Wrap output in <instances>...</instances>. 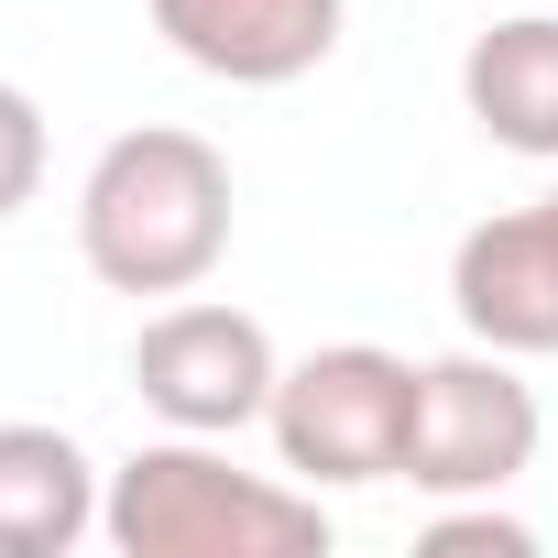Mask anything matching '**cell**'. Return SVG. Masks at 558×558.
Returning a JSON list of instances; mask_svg holds the SVG:
<instances>
[{
    "mask_svg": "<svg viewBox=\"0 0 558 558\" xmlns=\"http://www.w3.org/2000/svg\"><path fill=\"white\" fill-rule=\"evenodd\" d=\"M427 558H536V525L493 514V493H460L449 514H427Z\"/></svg>",
    "mask_w": 558,
    "mask_h": 558,
    "instance_id": "30bf717a",
    "label": "cell"
},
{
    "mask_svg": "<svg viewBox=\"0 0 558 558\" xmlns=\"http://www.w3.org/2000/svg\"><path fill=\"white\" fill-rule=\"evenodd\" d=\"M547 219H558V186H547Z\"/></svg>",
    "mask_w": 558,
    "mask_h": 558,
    "instance_id": "7c38bea8",
    "label": "cell"
},
{
    "mask_svg": "<svg viewBox=\"0 0 558 558\" xmlns=\"http://www.w3.org/2000/svg\"><path fill=\"white\" fill-rule=\"evenodd\" d=\"M460 110L482 121V143H504L525 165H558V12H514V23L471 34Z\"/></svg>",
    "mask_w": 558,
    "mask_h": 558,
    "instance_id": "ba28073f",
    "label": "cell"
},
{
    "mask_svg": "<svg viewBox=\"0 0 558 558\" xmlns=\"http://www.w3.org/2000/svg\"><path fill=\"white\" fill-rule=\"evenodd\" d=\"M34 186H45V110H34V88L0 77V219L34 208Z\"/></svg>",
    "mask_w": 558,
    "mask_h": 558,
    "instance_id": "8fae6325",
    "label": "cell"
},
{
    "mask_svg": "<svg viewBox=\"0 0 558 558\" xmlns=\"http://www.w3.org/2000/svg\"><path fill=\"white\" fill-rule=\"evenodd\" d=\"M99 536L121 558H318L329 514L307 482H263L241 471L219 438H143L110 493H99Z\"/></svg>",
    "mask_w": 558,
    "mask_h": 558,
    "instance_id": "7a4b0ae2",
    "label": "cell"
},
{
    "mask_svg": "<svg viewBox=\"0 0 558 558\" xmlns=\"http://www.w3.org/2000/svg\"><path fill=\"white\" fill-rule=\"evenodd\" d=\"M449 307H460V329L482 351H514V362H547L558 351V219H547V197L460 230Z\"/></svg>",
    "mask_w": 558,
    "mask_h": 558,
    "instance_id": "8992f818",
    "label": "cell"
},
{
    "mask_svg": "<svg viewBox=\"0 0 558 558\" xmlns=\"http://www.w3.org/2000/svg\"><path fill=\"white\" fill-rule=\"evenodd\" d=\"M274 384H286V362H274V329L252 307H208V296H175L165 318H143L132 340V395L186 427V438H241L263 427Z\"/></svg>",
    "mask_w": 558,
    "mask_h": 558,
    "instance_id": "5b68a950",
    "label": "cell"
},
{
    "mask_svg": "<svg viewBox=\"0 0 558 558\" xmlns=\"http://www.w3.org/2000/svg\"><path fill=\"white\" fill-rule=\"evenodd\" d=\"M351 0H154V34L219 88H296L340 56Z\"/></svg>",
    "mask_w": 558,
    "mask_h": 558,
    "instance_id": "52a82bcc",
    "label": "cell"
},
{
    "mask_svg": "<svg viewBox=\"0 0 558 558\" xmlns=\"http://www.w3.org/2000/svg\"><path fill=\"white\" fill-rule=\"evenodd\" d=\"M536 384L514 373V351H449V362H416V438H405V482L460 504V493H504L536 471Z\"/></svg>",
    "mask_w": 558,
    "mask_h": 558,
    "instance_id": "277c9868",
    "label": "cell"
},
{
    "mask_svg": "<svg viewBox=\"0 0 558 558\" xmlns=\"http://www.w3.org/2000/svg\"><path fill=\"white\" fill-rule=\"evenodd\" d=\"M99 493L110 482L66 427H34V416L0 427V558H66L99 525Z\"/></svg>",
    "mask_w": 558,
    "mask_h": 558,
    "instance_id": "9c48e42d",
    "label": "cell"
},
{
    "mask_svg": "<svg viewBox=\"0 0 558 558\" xmlns=\"http://www.w3.org/2000/svg\"><path fill=\"white\" fill-rule=\"evenodd\" d=\"M77 252L110 296H197L230 252V165L208 132L143 121L77 186Z\"/></svg>",
    "mask_w": 558,
    "mask_h": 558,
    "instance_id": "6da1fadb",
    "label": "cell"
},
{
    "mask_svg": "<svg viewBox=\"0 0 558 558\" xmlns=\"http://www.w3.org/2000/svg\"><path fill=\"white\" fill-rule=\"evenodd\" d=\"M274 460L307 493H362V482H405V438H416V362L373 351V340H329L307 362H286L263 405Z\"/></svg>",
    "mask_w": 558,
    "mask_h": 558,
    "instance_id": "3957f363",
    "label": "cell"
}]
</instances>
